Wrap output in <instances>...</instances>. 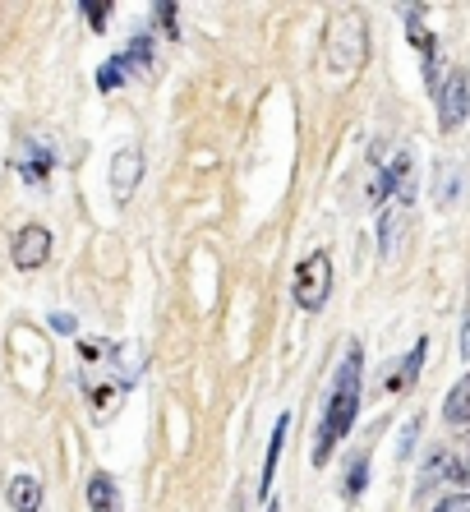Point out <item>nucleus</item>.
Returning a JSON list of instances; mask_svg holds the SVG:
<instances>
[{"label": "nucleus", "mask_w": 470, "mask_h": 512, "mask_svg": "<svg viewBox=\"0 0 470 512\" xmlns=\"http://www.w3.org/2000/svg\"><path fill=\"white\" fill-rule=\"evenodd\" d=\"M79 370H83V393L93 402V416L106 420L130 393V370H120L116 346L106 342H83L79 346Z\"/></svg>", "instance_id": "obj_1"}, {"label": "nucleus", "mask_w": 470, "mask_h": 512, "mask_svg": "<svg viewBox=\"0 0 470 512\" xmlns=\"http://www.w3.org/2000/svg\"><path fill=\"white\" fill-rule=\"evenodd\" d=\"M355 411H360V346L351 342L346 351V365L337 374V388H332V402L323 411V429H318V443H314V462L328 466L332 448L346 439V429L355 425Z\"/></svg>", "instance_id": "obj_2"}, {"label": "nucleus", "mask_w": 470, "mask_h": 512, "mask_svg": "<svg viewBox=\"0 0 470 512\" xmlns=\"http://www.w3.org/2000/svg\"><path fill=\"white\" fill-rule=\"evenodd\" d=\"M291 291H295V305L309 314H318L328 305V291H332V259L328 250H314L305 259L295 263V277H291Z\"/></svg>", "instance_id": "obj_3"}, {"label": "nucleus", "mask_w": 470, "mask_h": 512, "mask_svg": "<svg viewBox=\"0 0 470 512\" xmlns=\"http://www.w3.org/2000/svg\"><path fill=\"white\" fill-rule=\"evenodd\" d=\"M47 259H51V231L42 227V222H28V227L14 236V268L37 273Z\"/></svg>", "instance_id": "obj_4"}, {"label": "nucleus", "mask_w": 470, "mask_h": 512, "mask_svg": "<svg viewBox=\"0 0 470 512\" xmlns=\"http://www.w3.org/2000/svg\"><path fill=\"white\" fill-rule=\"evenodd\" d=\"M438 102V125L443 130H457L461 120H466V111H470V93H466V74L461 70H452L447 74V84H443V93L434 97Z\"/></svg>", "instance_id": "obj_5"}, {"label": "nucleus", "mask_w": 470, "mask_h": 512, "mask_svg": "<svg viewBox=\"0 0 470 512\" xmlns=\"http://www.w3.org/2000/svg\"><path fill=\"white\" fill-rule=\"evenodd\" d=\"M51 167H56L51 143L47 139H24V153H19V176H24V185H47Z\"/></svg>", "instance_id": "obj_6"}, {"label": "nucleus", "mask_w": 470, "mask_h": 512, "mask_svg": "<svg viewBox=\"0 0 470 512\" xmlns=\"http://www.w3.org/2000/svg\"><path fill=\"white\" fill-rule=\"evenodd\" d=\"M143 176V153L139 148H120L116 162H111V190H116V203L134 199V185Z\"/></svg>", "instance_id": "obj_7"}, {"label": "nucleus", "mask_w": 470, "mask_h": 512, "mask_svg": "<svg viewBox=\"0 0 470 512\" xmlns=\"http://www.w3.org/2000/svg\"><path fill=\"white\" fill-rule=\"evenodd\" d=\"M5 499H10L14 512H37L42 508V485L33 476H14L10 489H5Z\"/></svg>", "instance_id": "obj_8"}, {"label": "nucleus", "mask_w": 470, "mask_h": 512, "mask_svg": "<svg viewBox=\"0 0 470 512\" xmlns=\"http://www.w3.org/2000/svg\"><path fill=\"white\" fill-rule=\"evenodd\" d=\"M88 508L93 512H120V489L106 471H97V476L88 480Z\"/></svg>", "instance_id": "obj_9"}, {"label": "nucleus", "mask_w": 470, "mask_h": 512, "mask_svg": "<svg viewBox=\"0 0 470 512\" xmlns=\"http://www.w3.org/2000/svg\"><path fill=\"white\" fill-rule=\"evenodd\" d=\"M286 429H291V416H282L272 425V443H268V466H263V480H259V494L268 499L272 476H277V462H282V443H286Z\"/></svg>", "instance_id": "obj_10"}, {"label": "nucleus", "mask_w": 470, "mask_h": 512, "mask_svg": "<svg viewBox=\"0 0 470 512\" xmlns=\"http://www.w3.org/2000/svg\"><path fill=\"white\" fill-rule=\"evenodd\" d=\"M447 420L452 425H470V374L447 393Z\"/></svg>", "instance_id": "obj_11"}, {"label": "nucleus", "mask_w": 470, "mask_h": 512, "mask_svg": "<svg viewBox=\"0 0 470 512\" xmlns=\"http://www.w3.org/2000/svg\"><path fill=\"white\" fill-rule=\"evenodd\" d=\"M401 213H406V203H397V199H392V203H388V213H383V259H392V254H397Z\"/></svg>", "instance_id": "obj_12"}, {"label": "nucleus", "mask_w": 470, "mask_h": 512, "mask_svg": "<svg viewBox=\"0 0 470 512\" xmlns=\"http://www.w3.org/2000/svg\"><path fill=\"white\" fill-rule=\"evenodd\" d=\"M125 79H130V70H125V60H106L102 70H97V88H102V93H111V88H120L125 84Z\"/></svg>", "instance_id": "obj_13"}, {"label": "nucleus", "mask_w": 470, "mask_h": 512, "mask_svg": "<svg viewBox=\"0 0 470 512\" xmlns=\"http://www.w3.org/2000/svg\"><path fill=\"white\" fill-rule=\"evenodd\" d=\"M79 10H83V19H93V28L102 33L106 19H111V0H83Z\"/></svg>", "instance_id": "obj_14"}, {"label": "nucleus", "mask_w": 470, "mask_h": 512, "mask_svg": "<svg viewBox=\"0 0 470 512\" xmlns=\"http://www.w3.org/2000/svg\"><path fill=\"white\" fill-rule=\"evenodd\" d=\"M369 480V466H365V457L355 462V471H351V485H346V494H360V485Z\"/></svg>", "instance_id": "obj_15"}, {"label": "nucleus", "mask_w": 470, "mask_h": 512, "mask_svg": "<svg viewBox=\"0 0 470 512\" xmlns=\"http://www.w3.org/2000/svg\"><path fill=\"white\" fill-rule=\"evenodd\" d=\"M157 19H162V28H166V37H176L180 28L171 24V19H176V5H157Z\"/></svg>", "instance_id": "obj_16"}, {"label": "nucleus", "mask_w": 470, "mask_h": 512, "mask_svg": "<svg viewBox=\"0 0 470 512\" xmlns=\"http://www.w3.org/2000/svg\"><path fill=\"white\" fill-rule=\"evenodd\" d=\"M434 512H470V494H457V499H443Z\"/></svg>", "instance_id": "obj_17"}, {"label": "nucleus", "mask_w": 470, "mask_h": 512, "mask_svg": "<svg viewBox=\"0 0 470 512\" xmlns=\"http://www.w3.org/2000/svg\"><path fill=\"white\" fill-rule=\"evenodd\" d=\"M51 328L56 333H74V314H51Z\"/></svg>", "instance_id": "obj_18"}]
</instances>
